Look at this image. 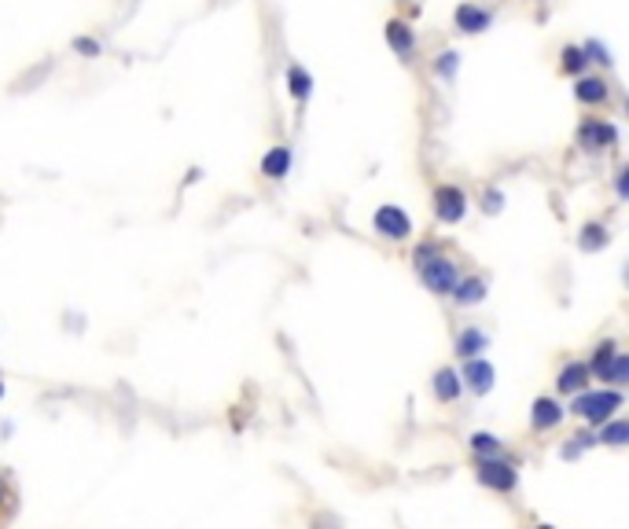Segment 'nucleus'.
<instances>
[{
    "label": "nucleus",
    "instance_id": "1",
    "mask_svg": "<svg viewBox=\"0 0 629 529\" xmlns=\"http://www.w3.org/2000/svg\"><path fill=\"white\" fill-rule=\"evenodd\" d=\"M618 409H622L618 386H611V390H589V386H585V390L571 401V416H578V419H585V423H592V426H600L604 419H611Z\"/></svg>",
    "mask_w": 629,
    "mask_h": 529
},
{
    "label": "nucleus",
    "instance_id": "2",
    "mask_svg": "<svg viewBox=\"0 0 629 529\" xmlns=\"http://www.w3.org/2000/svg\"><path fill=\"white\" fill-rule=\"evenodd\" d=\"M419 276H424V284L435 291V294H449L457 287V279H460V269L453 258H445L442 251L435 258H427L424 265H419Z\"/></svg>",
    "mask_w": 629,
    "mask_h": 529
},
{
    "label": "nucleus",
    "instance_id": "3",
    "mask_svg": "<svg viewBox=\"0 0 629 529\" xmlns=\"http://www.w3.org/2000/svg\"><path fill=\"white\" fill-rule=\"evenodd\" d=\"M478 482H483L486 489H493V492H512L519 475H516L512 463H504L497 456H483V463H478Z\"/></svg>",
    "mask_w": 629,
    "mask_h": 529
},
{
    "label": "nucleus",
    "instance_id": "4",
    "mask_svg": "<svg viewBox=\"0 0 629 529\" xmlns=\"http://www.w3.org/2000/svg\"><path fill=\"white\" fill-rule=\"evenodd\" d=\"M435 213H438V221H445V225L464 221V213H468L464 188H457V184H442V188H435Z\"/></svg>",
    "mask_w": 629,
    "mask_h": 529
},
{
    "label": "nucleus",
    "instance_id": "5",
    "mask_svg": "<svg viewBox=\"0 0 629 529\" xmlns=\"http://www.w3.org/2000/svg\"><path fill=\"white\" fill-rule=\"evenodd\" d=\"M372 225L383 239H409L412 236V221H409V213L401 206H379L376 217H372Z\"/></svg>",
    "mask_w": 629,
    "mask_h": 529
},
{
    "label": "nucleus",
    "instance_id": "6",
    "mask_svg": "<svg viewBox=\"0 0 629 529\" xmlns=\"http://www.w3.org/2000/svg\"><path fill=\"white\" fill-rule=\"evenodd\" d=\"M578 144L585 151H604V147H615L618 144V129L611 121H600V118H589L585 126L578 129Z\"/></svg>",
    "mask_w": 629,
    "mask_h": 529
},
{
    "label": "nucleus",
    "instance_id": "7",
    "mask_svg": "<svg viewBox=\"0 0 629 529\" xmlns=\"http://www.w3.org/2000/svg\"><path fill=\"white\" fill-rule=\"evenodd\" d=\"M460 379H464L475 393H490V390H493V379H497V371H493V364L483 360V357H468V360H464V371H460Z\"/></svg>",
    "mask_w": 629,
    "mask_h": 529
},
{
    "label": "nucleus",
    "instance_id": "8",
    "mask_svg": "<svg viewBox=\"0 0 629 529\" xmlns=\"http://www.w3.org/2000/svg\"><path fill=\"white\" fill-rule=\"evenodd\" d=\"M563 409L552 401V397H537L534 401V409H530V423H534V430H552V426H559L563 423Z\"/></svg>",
    "mask_w": 629,
    "mask_h": 529
},
{
    "label": "nucleus",
    "instance_id": "9",
    "mask_svg": "<svg viewBox=\"0 0 629 529\" xmlns=\"http://www.w3.org/2000/svg\"><path fill=\"white\" fill-rule=\"evenodd\" d=\"M589 364H582V360H571L563 371H559V379H556V390L559 393H582L585 386H589Z\"/></svg>",
    "mask_w": 629,
    "mask_h": 529
},
{
    "label": "nucleus",
    "instance_id": "10",
    "mask_svg": "<svg viewBox=\"0 0 629 529\" xmlns=\"http://www.w3.org/2000/svg\"><path fill=\"white\" fill-rule=\"evenodd\" d=\"M460 393H464L460 371H453V368H438V371H435V397H438L442 404H449V401H457Z\"/></svg>",
    "mask_w": 629,
    "mask_h": 529
},
{
    "label": "nucleus",
    "instance_id": "11",
    "mask_svg": "<svg viewBox=\"0 0 629 529\" xmlns=\"http://www.w3.org/2000/svg\"><path fill=\"white\" fill-rule=\"evenodd\" d=\"M386 45H391L398 55H412V48H416V34L409 29V22H401V19H391V22H386Z\"/></svg>",
    "mask_w": 629,
    "mask_h": 529
},
{
    "label": "nucleus",
    "instance_id": "12",
    "mask_svg": "<svg viewBox=\"0 0 629 529\" xmlns=\"http://www.w3.org/2000/svg\"><path fill=\"white\" fill-rule=\"evenodd\" d=\"M486 26H490V12H483L478 4H460L457 8V29H464V34H483Z\"/></svg>",
    "mask_w": 629,
    "mask_h": 529
},
{
    "label": "nucleus",
    "instance_id": "13",
    "mask_svg": "<svg viewBox=\"0 0 629 529\" xmlns=\"http://www.w3.org/2000/svg\"><path fill=\"white\" fill-rule=\"evenodd\" d=\"M453 294V302L457 305H483V298H486V284L478 276H471V279H457V287L449 291Z\"/></svg>",
    "mask_w": 629,
    "mask_h": 529
},
{
    "label": "nucleus",
    "instance_id": "14",
    "mask_svg": "<svg viewBox=\"0 0 629 529\" xmlns=\"http://www.w3.org/2000/svg\"><path fill=\"white\" fill-rule=\"evenodd\" d=\"M287 169H291V147H273L261 159V177H269V180L287 177Z\"/></svg>",
    "mask_w": 629,
    "mask_h": 529
},
{
    "label": "nucleus",
    "instance_id": "15",
    "mask_svg": "<svg viewBox=\"0 0 629 529\" xmlns=\"http://www.w3.org/2000/svg\"><path fill=\"white\" fill-rule=\"evenodd\" d=\"M490 346V335L486 331H478V327H464L460 335H457V353L468 360V357H478Z\"/></svg>",
    "mask_w": 629,
    "mask_h": 529
},
{
    "label": "nucleus",
    "instance_id": "16",
    "mask_svg": "<svg viewBox=\"0 0 629 529\" xmlns=\"http://www.w3.org/2000/svg\"><path fill=\"white\" fill-rule=\"evenodd\" d=\"M575 96H578V103H604L611 96V85L604 78H582Z\"/></svg>",
    "mask_w": 629,
    "mask_h": 529
},
{
    "label": "nucleus",
    "instance_id": "17",
    "mask_svg": "<svg viewBox=\"0 0 629 529\" xmlns=\"http://www.w3.org/2000/svg\"><path fill=\"white\" fill-rule=\"evenodd\" d=\"M596 442H604L611 449H622L629 442V423L625 419H604L600 423V434H596Z\"/></svg>",
    "mask_w": 629,
    "mask_h": 529
},
{
    "label": "nucleus",
    "instance_id": "18",
    "mask_svg": "<svg viewBox=\"0 0 629 529\" xmlns=\"http://www.w3.org/2000/svg\"><path fill=\"white\" fill-rule=\"evenodd\" d=\"M596 376H600L604 383H611V386H622L625 376H629V357H625V353H615L600 371H596Z\"/></svg>",
    "mask_w": 629,
    "mask_h": 529
},
{
    "label": "nucleus",
    "instance_id": "19",
    "mask_svg": "<svg viewBox=\"0 0 629 529\" xmlns=\"http://www.w3.org/2000/svg\"><path fill=\"white\" fill-rule=\"evenodd\" d=\"M559 59H563V70L567 74H582L585 67H589V55H585V48H578V45H567L563 52H559Z\"/></svg>",
    "mask_w": 629,
    "mask_h": 529
},
{
    "label": "nucleus",
    "instance_id": "20",
    "mask_svg": "<svg viewBox=\"0 0 629 529\" xmlns=\"http://www.w3.org/2000/svg\"><path fill=\"white\" fill-rule=\"evenodd\" d=\"M287 88H291V96H294V100H310L313 78H310L302 67H291V74H287Z\"/></svg>",
    "mask_w": 629,
    "mask_h": 529
},
{
    "label": "nucleus",
    "instance_id": "21",
    "mask_svg": "<svg viewBox=\"0 0 629 529\" xmlns=\"http://www.w3.org/2000/svg\"><path fill=\"white\" fill-rule=\"evenodd\" d=\"M578 246H582L585 254L600 251V246H608V228H604V225H585V228H582V239H578Z\"/></svg>",
    "mask_w": 629,
    "mask_h": 529
},
{
    "label": "nucleus",
    "instance_id": "22",
    "mask_svg": "<svg viewBox=\"0 0 629 529\" xmlns=\"http://www.w3.org/2000/svg\"><path fill=\"white\" fill-rule=\"evenodd\" d=\"M471 449L478 456H497L501 452V438H493V434H486V430H475L471 434Z\"/></svg>",
    "mask_w": 629,
    "mask_h": 529
},
{
    "label": "nucleus",
    "instance_id": "23",
    "mask_svg": "<svg viewBox=\"0 0 629 529\" xmlns=\"http://www.w3.org/2000/svg\"><path fill=\"white\" fill-rule=\"evenodd\" d=\"M457 67H460V55H457V52H442V55H438V63H435L438 78H445V81L457 74Z\"/></svg>",
    "mask_w": 629,
    "mask_h": 529
},
{
    "label": "nucleus",
    "instance_id": "24",
    "mask_svg": "<svg viewBox=\"0 0 629 529\" xmlns=\"http://www.w3.org/2000/svg\"><path fill=\"white\" fill-rule=\"evenodd\" d=\"M585 55H589V63H600V67H611V52L600 45V41H589L585 45Z\"/></svg>",
    "mask_w": 629,
    "mask_h": 529
},
{
    "label": "nucleus",
    "instance_id": "25",
    "mask_svg": "<svg viewBox=\"0 0 629 529\" xmlns=\"http://www.w3.org/2000/svg\"><path fill=\"white\" fill-rule=\"evenodd\" d=\"M615 350H618V346H615V342H611V338L604 342V346H596V357H592V364H589V371H600V368H604V364H608V360L615 357Z\"/></svg>",
    "mask_w": 629,
    "mask_h": 529
},
{
    "label": "nucleus",
    "instance_id": "26",
    "mask_svg": "<svg viewBox=\"0 0 629 529\" xmlns=\"http://www.w3.org/2000/svg\"><path fill=\"white\" fill-rule=\"evenodd\" d=\"M74 48H78L81 55H100V41H93V37H78Z\"/></svg>",
    "mask_w": 629,
    "mask_h": 529
},
{
    "label": "nucleus",
    "instance_id": "27",
    "mask_svg": "<svg viewBox=\"0 0 629 529\" xmlns=\"http://www.w3.org/2000/svg\"><path fill=\"white\" fill-rule=\"evenodd\" d=\"M501 206H504V195L497 188H490L486 192V213H501Z\"/></svg>",
    "mask_w": 629,
    "mask_h": 529
},
{
    "label": "nucleus",
    "instance_id": "28",
    "mask_svg": "<svg viewBox=\"0 0 629 529\" xmlns=\"http://www.w3.org/2000/svg\"><path fill=\"white\" fill-rule=\"evenodd\" d=\"M435 254H438V246H435V243H427V246H419V251H416V269H419V265H424L427 258H435Z\"/></svg>",
    "mask_w": 629,
    "mask_h": 529
},
{
    "label": "nucleus",
    "instance_id": "29",
    "mask_svg": "<svg viewBox=\"0 0 629 529\" xmlns=\"http://www.w3.org/2000/svg\"><path fill=\"white\" fill-rule=\"evenodd\" d=\"M615 188H618V199H625V195H629V173H618Z\"/></svg>",
    "mask_w": 629,
    "mask_h": 529
},
{
    "label": "nucleus",
    "instance_id": "30",
    "mask_svg": "<svg viewBox=\"0 0 629 529\" xmlns=\"http://www.w3.org/2000/svg\"><path fill=\"white\" fill-rule=\"evenodd\" d=\"M8 500V489H4V482H0V504H4Z\"/></svg>",
    "mask_w": 629,
    "mask_h": 529
},
{
    "label": "nucleus",
    "instance_id": "31",
    "mask_svg": "<svg viewBox=\"0 0 629 529\" xmlns=\"http://www.w3.org/2000/svg\"><path fill=\"white\" fill-rule=\"evenodd\" d=\"M0 393H4V386H0Z\"/></svg>",
    "mask_w": 629,
    "mask_h": 529
}]
</instances>
